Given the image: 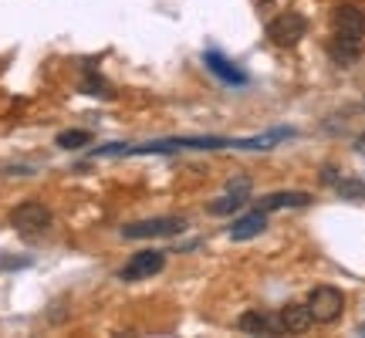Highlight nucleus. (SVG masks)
I'll use <instances>...</instances> for the list:
<instances>
[{"mask_svg": "<svg viewBox=\"0 0 365 338\" xmlns=\"http://www.w3.org/2000/svg\"><path fill=\"white\" fill-rule=\"evenodd\" d=\"M11 227L21 237L48 234V227H51V210L44 207V203H38V200H27V203L11 210Z\"/></svg>", "mask_w": 365, "mask_h": 338, "instance_id": "obj_1", "label": "nucleus"}, {"mask_svg": "<svg viewBox=\"0 0 365 338\" xmlns=\"http://www.w3.org/2000/svg\"><path fill=\"white\" fill-rule=\"evenodd\" d=\"M341 308H345V295H341L339 287H328V285L314 287L312 298H308V312H312V318L318 325H331L341 314Z\"/></svg>", "mask_w": 365, "mask_h": 338, "instance_id": "obj_2", "label": "nucleus"}, {"mask_svg": "<svg viewBox=\"0 0 365 338\" xmlns=\"http://www.w3.org/2000/svg\"><path fill=\"white\" fill-rule=\"evenodd\" d=\"M304 31H308V21H304L298 11H284L281 17H274L271 24H267V38H271L277 48H294V44L304 38Z\"/></svg>", "mask_w": 365, "mask_h": 338, "instance_id": "obj_3", "label": "nucleus"}, {"mask_svg": "<svg viewBox=\"0 0 365 338\" xmlns=\"http://www.w3.org/2000/svg\"><path fill=\"white\" fill-rule=\"evenodd\" d=\"M186 230V220L180 217H156V220H139L122 227V237L125 240H149V237H173Z\"/></svg>", "mask_w": 365, "mask_h": 338, "instance_id": "obj_4", "label": "nucleus"}, {"mask_svg": "<svg viewBox=\"0 0 365 338\" xmlns=\"http://www.w3.org/2000/svg\"><path fill=\"white\" fill-rule=\"evenodd\" d=\"M331 24H335V38H345V41H362L365 38V11L355 7V4L335 7Z\"/></svg>", "mask_w": 365, "mask_h": 338, "instance_id": "obj_5", "label": "nucleus"}, {"mask_svg": "<svg viewBox=\"0 0 365 338\" xmlns=\"http://www.w3.org/2000/svg\"><path fill=\"white\" fill-rule=\"evenodd\" d=\"M163 267H166V254H163V250H139V254L118 271V277H122V281H143V277L159 274Z\"/></svg>", "mask_w": 365, "mask_h": 338, "instance_id": "obj_6", "label": "nucleus"}, {"mask_svg": "<svg viewBox=\"0 0 365 338\" xmlns=\"http://www.w3.org/2000/svg\"><path fill=\"white\" fill-rule=\"evenodd\" d=\"M240 332H247V335H287L284 325H281V318H271V314L264 312H247L240 314Z\"/></svg>", "mask_w": 365, "mask_h": 338, "instance_id": "obj_7", "label": "nucleus"}, {"mask_svg": "<svg viewBox=\"0 0 365 338\" xmlns=\"http://www.w3.org/2000/svg\"><path fill=\"white\" fill-rule=\"evenodd\" d=\"M281 325H284L287 335H304L308 328L314 325L312 312H308V304H287V308H281Z\"/></svg>", "mask_w": 365, "mask_h": 338, "instance_id": "obj_8", "label": "nucleus"}, {"mask_svg": "<svg viewBox=\"0 0 365 338\" xmlns=\"http://www.w3.org/2000/svg\"><path fill=\"white\" fill-rule=\"evenodd\" d=\"M264 227H267V213H264V210H254V213H247V217L234 220V227H230V240H254V237L264 234Z\"/></svg>", "mask_w": 365, "mask_h": 338, "instance_id": "obj_9", "label": "nucleus"}, {"mask_svg": "<svg viewBox=\"0 0 365 338\" xmlns=\"http://www.w3.org/2000/svg\"><path fill=\"white\" fill-rule=\"evenodd\" d=\"M203 61H207V68L217 75V78H223L227 85H247V75L240 71L237 65H230L223 54H217V51H207L203 54Z\"/></svg>", "mask_w": 365, "mask_h": 338, "instance_id": "obj_10", "label": "nucleus"}, {"mask_svg": "<svg viewBox=\"0 0 365 338\" xmlns=\"http://www.w3.org/2000/svg\"><path fill=\"white\" fill-rule=\"evenodd\" d=\"M312 203V196L308 193H301V190H291V193H271V196H264L261 200V207L264 213H271V210H298V207H308Z\"/></svg>", "mask_w": 365, "mask_h": 338, "instance_id": "obj_11", "label": "nucleus"}, {"mask_svg": "<svg viewBox=\"0 0 365 338\" xmlns=\"http://www.w3.org/2000/svg\"><path fill=\"white\" fill-rule=\"evenodd\" d=\"M328 54H331L339 65H352V61H359V54H362V41L335 38L331 44H328Z\"/></svg>", "mask_w": 365, "mask_h": 338, "instance_id": "obj_12", "label": "nucleus"}, {"mask_svg": "<svg viewBox=\"0 0 365 338\" xmlns=\"http://www.w3.org/2000/svg\"><path fill=\"white\" fill-rule=\"evenodd\" d=\"M244 203H247L244 196L227 193V196H220V200H213V203H210V213H213V217H227V213H237Z\"/></svg>", "mask_w": 365, "mask_h": 338, "instance_id": "obj_13", "label": "nucleus"}, {"mask_svg": "<svg viewBox=\"0 0 365 338\" xmlns=\"http://www.w3.org/2000/svg\"><path fill=\"white\" fill-rule=\"evenodd\" d=\"M58 145L61 149H81V145H91V132L85 129H68L58 135Z\"/></svg>", "mask_w": 365, "mask_h": 338, "instance_id": "obj_14", "label": "nucleus"}, {"mask_svg": "<svg viewBox=\"0 0 365 338\" xmlns=\"http://www.w3.org/2000/svg\"><path fill=\"white\" fill-rule=\"evenodd\" d=\"M81 91H85V95H98V98H112V88H108V81L98 78L95 71H88V78L81 81Z\"/></svg>", "mask_w": 365, "mask_h": 338, "instance_id": "obj_15", "label": "nucleus"}, {"mask_svg": "<svg viewBox=\"0 0 365 338\" xmlns=\"http://www.w3.org/2000/svg\"><path fill=\"white\" fill-rule=\"evenodd\" d=\"M335 190L349 200H365V186L359 180H335Z\"/></svg>", "mask_w": 365, "mask_h": 338, "instance_id": "obj_16", "label": "nucleus"}, {"mask_svg": "<svg viewBox=\"0 0 365 338\" xmlns=\"http://www.w3.org/2000/svg\"><path fill=\"white\" fill-rule=\"evenodd\" d=\"M359 149H362V153H365V135H362V139H359Z\"/></svg>", "mask_w": 365, "mask_h": 338, "instance_id": "obj_17", "label": "nucleus"}]
</instances>
